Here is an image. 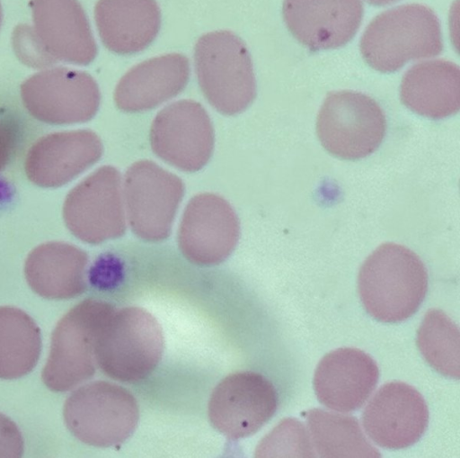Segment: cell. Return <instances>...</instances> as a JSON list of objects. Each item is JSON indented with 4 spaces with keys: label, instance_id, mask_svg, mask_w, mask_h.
I'll return each mask as SVG.
<instances>
[{
    "label": "cell",
    "instance_id": "1",
    "mask_svg": "<svg viewBox=\"0 0 460 458\" xmlns=\"http://www.w3.org/2000/svg\"><path fill=\"white\" fill-rule=\"evenodd\" d=\"M360 300L367 312L385 323L412 316L428 291V273L408 247L385 243L364 261L358 276Z\"/></svg>",
    "mask_w": 460,
    "mask_h": 458
},
{
    "label": "cell",
    "instance_id": "2",
    "mask_svg": "<svg viewBox=\"0 0 460 458\" xmlns=\"http://www.w3.org/2000/svg\"><path fill=\"white\" fill-rule=\"evenodd\" d=\"M443 50L439 21L428 6L403 4L376 16L364 31L360 51L365 61L383 73L408 61L434 57Z\"/></svg>",
    "mask_w": 460,
    "mask_h": 458
},
{
    "label": "cell",
    "instance_id": "3",
    "mask_svg": "<svg viewBox=\"0 0 460 458\" xmlns=\"http://www.w3.org/2000/svg\"><path fill=\"white\" fill-rule=\"evenodd\" d=\"M164 348L160 324L146 310H114L95 342L96 364L109 377L124 382L146 378L158 364Z\"/></svg>",
    "mask_w": 460,
    "mask_h": 458
},
{
    "label": "cell",
    "instance_id": "4",
    "mask_svg": "<svg viewBox=\"0 0 460 458\" xmlns=\"http://www.w3.org/2000/svg\"><path fill=\"white\" fill-rule=\"evenodd\" d=\"M198 82L209 103L224 114L244 111L256 95V81L244 42L229 31L201 36L194 48Z\"/></svg>",
    "mask_w": 460,
    "mask_h": 458
},
{
    "label": "cell",
    "instance_id": "5",
    "mask_svg": "<svg viewBox=\"0 0 460 458\" xmlns=\"http://www.w3.org/2000/svg\"><path fill=\"white\" fill-rule=\"evenodd\" d=\"M115 310L111 304L85 300L72 308L57 324L42 381L54 391H66L90 379L96 366L95 342Z\"/></svg>",
    "mask_w": 460,
    "mask_h": 458
},
{
    "label": "cell",
    "instance_id": "6",
    "mask_svg": "<svg viewBox=\"0 0 460 458\" xmlns=\"http://www.w3.org/2000/svg\"><path fill=\"white\" fill-rule=\"evenodd\" d=\"M138 418L134 396L119 385L102 381L78 388L64 405V419L69 431L93 446L123 443L136 429Z\"/></svg>",
    "mask_w": 460,
    "mask_h": 458
},
{
    "label": "cell",
    "instance_id": "7",
    "mask_svg": "<svg viewBox=\"0 0 460 458\" xmlns=\"http://www.w3.org/2000/svg\"><path fill=\"white\" fill-rule=\"evenodd\" d=\"M385 130L381 107L358 92L329 93L317 116L316 131L322 146L341 159L355 160L372 154Z\"/></svg>",
    "mask_w": 460,
    "mask_h": 458
},
{
    "label": "cell",
    "instance_id": "8",
    "mask_svg": "<svg viewBox=\"0 0 460 458\" xmlns=\"http://www.w3.org/2000/svg\"><path fill=\"white\" fill-rule=\"evenodd\" d=\"M184 194L181 180L148 160L133 164L125 175L123 198L133 232L147 241L166 238Z\"/></svg>",
    "mask_w": 460,
    "mask_h": 458
},
{
    "label": "cell",
    "instance_id": "9",
    "mask_svg": "<svg viewBox=\"0 0 460 458\" xmlns=\"http://www.w3.org/2000/svg\"><path fill=\"white\" fill-rule=\"evenodd\" d=\"M278 394L260 373L242 372L226 377L213 391L208 417L213 427L230 439L256 433L275 414Z\"/></svg>",
    "mask_w": 460,
    "mask_h": 458
},
{
    "label": "cell",
    "instance_id": "10",
    "mask_svg": "<svg viewBox=\"0 0 460 458\" xmlns=\"http://www.w3.org/2000/svg\"><path fill=\"white\" fill-rule=\"evenodd\" d=\"M150 141L154 152L165 162L183 171H197L206 165L213 150L212 123L199 103L181 100L157 113Z\"/></svg>",
    "mask_w": 460,
    "mask_h": 458
},
{
    "label": "cell",
    "instance_id": "11",
    "mask_svg": "<svg viewBox=\"0 0 460 458\" xmlns=\"http://www.w3.org/2000/svg\"><path fill=\"white\" fill-rule=\"evenodd\" d=\"M240 234L231 205L214 193H201L188 203L181 220L178 243L184 256L200 265L223 262L234 249Z\"/></svg>",
    "mask_w": 460,
    "mask_h": 458
},
{
    "label": "cell",
    "instance_id": "12",
    "mask_svg": "<svg viewBox=\"0 0 460 458\" xmlns=\"http://www.w3.org/2000/svg\"><path fill=\"white\" fill-rule=\"evenodd\" d=\"M71 229L81 239L97 244L120 237L126 229L119 173L103 166L70 193Z\"/></svg>",
    "mask_w": 460,
    "mask_h": 458
},
{
    "label": "cell",
    "instance_id": "13",
    "mask_svg": "<svg viewBox=\"0 0 460 458\" xmlns=\"http://www.w3.org/2000/svg\"><path fill=\"white\" fill-rule=\"evenodd\" d=\"M363 427L378 445L401 449L414 445L429 423V409L422 395L400 382L384 384L362 414Z\"/></svg>",
    "mask_w": 460,
    "mask_h": 458
},
{
    "label": "cell",
    "instance_id": "14",
    "mask_svg": "<svg viewBox=\"0 0 460 458\" xmlns=\"http://www.w3.org/2000/svg\"><path fill=\"white\" fill-rule=\"evenodd\" d=\"M285 23L292 35L312 50L344 46L363 17L361 0H283Z\"/></svg>",
    "mask_w": 460,
    "mask_h": 458
},
{
    "label": "cell",
    "instance_id": "15",
    "mask_svg": "<svg viewBox=\"0 0 460 458\" xmlns=\"http://www.w3.org/2000/svg\"><path fill=\"white\" fill-rule=\"evenodd\" d=\"M32 31L44 50L56 62L91 63L97 46L77 0H31Z\"/></svg>",
    "mask_w": 460,
    "mask_h": 458
},
{
    "label": "cell",
    "instance_id": "16",
    "mask_svg": "<svg viewBox=\"0 0 460 458\" xmlns=\"http://www.w3.org/2000/svg\"><path fill=\"white\" fill-rule=\"evenodd\" d=\"M379 377L375 360L358 348H338L319 362L314 388L318 400L329 409L350 412L359 409Z\"/></svg>",
    "mask_w": 460,
    "mask_h": 458
},
{
    "label": "cell",
    "instance_id": "17",
    "mask_svg": "<svg viewBox=\"0 0 460 458\" xmlns=\"http://www.w3.org/2000/svg\"><path fill=\"white\" fill-rule=\"evenodd\" d=\"M189 77L186 56L169 53L152 58L130 68L120 78L114 100L124 112L150 110L181 93Z\"/></svg>",
    "mask_w": 460,
    "mask_h": 458
},
{
    "label": "cell",
    "instance_id": "18",
    "mask_svg": "<svg viewBox=\"0 0 460 458\" xmlns=\"http://www.w3.org/2000/svg\"><path fill=\"white\" fill-rule=\"evenodd\" d=\"M28 108L37 111L60 110L71 121H84L96 112L100 92L87 73L55 67L33 75L22 85Z\"/></svg>",
    "mask_w": 460,
    "mask_h": 458
},
{
    "label": "cell",
    "instance_id": "19",
    "mask_svg": "<svg viewBox=\"0 0 460 458\" xmlns=\"http://www.w3.org/2000/svg\"><path fill=\"white\" fill-rule=\"evenodd\" d=\"M94 18L103 45L119 55L147 48L161 27V11L155 0H99Z\"/></svg>",
    "mask_w": 460,
    "mask_h": 458
},
{
    "label": "cell",
    "instance_id": "20",
    "mask_svg": "<svg viewBox=\"0 0 460 458\" xmlns=\"http://www.w3.org/2000/svg\"><path fill=\"white\" fill-rule=\"evenodd\" d=\"M402 103L411 111L431 119H442L459 111L460 70L456 64L434 59L412 66L404 74Z\"/></svg>",
    "mask_w": 460,
    "mask_h": 458
},
{
    "label": "cell",
    "instance_id": "21",
    "mask_svg": "<svg viewBox=\"0 0 460 458\" xmlns=\"http://www.w3.org/2000/svg\"><path fill=\"white\" fill-rule=\"evenodd\" d=\"M87 256L68 245H47L35 249L25 264L30 287L47 299H70L86 288Z\"/></svg>",
    "mask_w": 460,
    "mask_h": 458
},
{
    "label": "cell",
    "instance_id": "22",
    "mask_svg": "<svg viewBox=\"0 0 460 458\" xmlns=\"http://www.w3.org/2000/svg\"><path fill=\"white\" fill-rule=\"evenodd\" d=\"M312 445L320 457H380L351 416L314 409L305 413Z\"/></svg>",
    "mask_w": 460,
    "mask_h": 458
},
{
    "label": "cell",
    "instance_id": "23",
    "mask_svg": "<svg viewBox=\"0 0 460 458\" xmlns=\"http://www.w3.org/2000/svg\"><path fill=\"white\" fill-rule=\"evenodd\" d=\"M41 347L40 331L23 310L0 307V379L29 373L37 364Z\"/></svg>",
    "mask_w": 460,
    "mask_h": 458
},
{
    "label": "cell",
    "instance_id": "24",
    "mask_svg": "<svg viewBox=\"0 0 460 458\" xmlns=\"http://www.w3.org/2000/svg\"><path fill=\"white\" fill-rule=\"evenodd\" d=\"M417 345L425 360L438 373L459 378V329L440 310H429L417 333Z\"/></svg>",
    "mask_w": 460,
    "mask_h": 458
},
{
    "label": "cell",
    "instance_id": "25",
    "mask_svg": "<svg viewBox=\"0 0 460 458\" xmlns=\"http://www.w3.org/2000/svg\"><path fill=\"white\" fill-rule=\"evenodd\" d=\"M309 434L294 418L282 420L259 444L257 457H314Z\"/></svg>",
    "mask_w": 460,
    "mask_h": 458
},
{
    "label": "cell",
    "instance_id": "26",
    "mask_svg": "<svg viewBox=\"0 0 460 458\" xmlns=\"http://www.w3.org/2000/svg\"><path fill=\"white\" fill-rule=\"evenodd\" d=\"M12 43L17 58L26 66L39 68L57 63L41 47L30 25L16 26L13 31Z\"/></svg>",
    "mask_w": 460,
    "mask_h": 458
},
{
    "label": "cell",
    "instance_id": "27",
    "mask_svg": "<svg viewBox=\"0 0 460 458\" xmlns=\"http://www.w3.org/2000/svg\"><path fill=\"white\" fill-rule=\"evenodd\" d=\"M23 446V439L17 426L0 413V457H21Z\"/></svg>",
    "mask_w": 460,
    "mask_h": 458
},
{
    "label": "cell",
    "instance_id": "28",
    "mask_svg": "<svg viewBox=\"0 0 460 458\" xmlns=\"http://www.w3.org/2000/svg\"><path fill=\"white\" fill-rule=\"evenodd\" d=\"M370 4L373 5H386L397 2L399 0H367Z\"/></svg>",
    "mask_w": 460,
    "mask_h": 458
},
{
    "label": "cell",
    "instance_id": "29",
    "mask_svg": "<svg viewBox=\"0 0 460 458\" xmlns=\"http://www.w3.org/2000/svg\"><path fill=\"white\" fill-rule=\"evenodd\" d=\"M1 22H2V8H1V4H0V25H1Z\"/></svg>",
    "mask_w": 460,
    "mask_h": 458
}]
</instances>
